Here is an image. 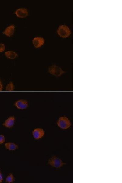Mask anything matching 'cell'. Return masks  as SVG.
<instances>
[{"instance_id": "obj_13", "label": "cell", "mask_w": 122, "mask_h": 183, "mask_svg": "<svg viewBox=\"0 0 122 183\" xmlns=\"http://www.w3.org/2000/svg\"><path fill=\"white\" fill-rule=\"evenodd\" d=\"M15 86L12 81H10L6 85L5 87V90L7 91H12L15 89Z\"/></svg>"}, {"instance_id": "obj_18", "label": "cell", "mask_w": 122, "mask_h": 183, "mask_svg": "<svg viewBox=\"0 0 122 183\" xmlns=\"http://www.w3.org/2000/svg\"><path fill=\"white\" fill-rule=\"evenodd\" d=\"M3 180V177L1 171L0 170V183H2V181Z\"/></svg>"}, {"instance_id": "obj_14", "label": "cell", "mask_w": 122, "mask_h": 183, "mask_svg": "<svg viewBox=\"0 0 122 183\" xmlns=\"http://www.w3.org/2000/svg\"><path fill=\"white\" fill-rule=\"evenodd\" d=\"M14 180V178L13 175L10 173L7 176L5 179V182L8 183H13Z\"/></svg>"}, {"instance_id": "obj_10", "label": "cell", "mask_w": 122, "mask_h": 183, "mask_svg": "<svg viewBox=\"0 0 122 183\" xmlns=\"http://www.w3.org/2000/svg\"><path fill=\"white\" fill-rule=\"evenodd\" d=\"M15 121V118L14 116L10 117L6 119L3 123L2 125L4 127L10 128L14 125Z\"/></svg>"}, {"instance_id": "obj_2", "label": "cell", "mask_w": 122, "mask_h": 183, "mask_svg": "<svg viewBox=\"0 0 122 183\" xmlns=\"http://www.w3.org/2000/svg\"><path fill=\"white\" fill-rule=\"evenodd\" d=\"M48 163L51 166L56 168H60L66 163L63 162L61 160L56 156H53L48 160Z\"/></svg>"}, {"instance_id": "obj_15", "label": "cell", "mask_w": 122, "mask_h": 183, "mask_svg": "<svg viewBox=\"0 0 122 183\" xmlns=\"http://www.w3.org/2000/svg\"><path fill=\"white\" fill-rule=\"evenodd\" d=\"M5 46L3 43H0V53L3 52L5 50Z\"/></svg>"}, {"instance_id": "obj_5", "label": "cell", "mask_w": 122, "mask_h": 183, "mask_svg": "<svg viewBox=\"0 0 122 183\" xmlns=\"http://www.w3.org/2000/svg\"><path fill=\"white\" fill-rule=\"evenodd\" d=\"M14 105L18 109L23 110L28 107L29 104L27 100L20 99L16 101L14 103Z\"/></svg>"}, {"instance_id": "obj_4", "label": "cell", "mask_w": 122, "mask_h": 183, "mask_svg": "<svg viewBox=\"0 0 122 183\" xmlns=\"http://www.w3.org/2000/svg\"><path fill=\"white\" fill-rule=\"evenodd\" d=\"M48 71L50 74L56 77L60 76L66 72L59 66L55 65H53L49 66Z\"/></svg>"}, {"instance_id": "obj_16", "label": "cell", "mask_w": 122, "mask_h": 183, "mask_svg": "<svg viewBox=\"0 0 122 183\" xmlns=\"http://www.w3.org/2000/svg\"><path fill=\"white\" fill-rule=\"evenodd\" d=\"M5 140V136L3 135H0V144L4 143Z\"/></svg>"}, {"instance_id": "obj_7", "label": "cell", "mask_w": 122, "mask_h": 183, "mask_svg": "<svg viewBox=\"0 0 122 183\" xmlns=\"http://www.w3.org/2000/svg\"><path fill=\"white\" fill-rule=\"evenodd\" d=\"M44 38L41 37H35L32 40L33 45L36 48L41 47L44 45Z\"/></svg>"}, {"instance_id": "obj_12", "label": "cell", "mask_w": 122, "mask_h": 183, "mask_svg": "<svg viewBox=\"0 0 122 183\" xmlns=\"http://www.w3.org/2000/svg\"><path fill=\"white\" fill-rule=\"evenodd\" d=\"M5 54L6 57L10 59H14L18 57V54L13 51H7Z\"/></svg>"}, {"instance_id": "obj_6", "label": "cell", "mask_w": 122, "mask_h": 183, "mask_svg": "<svg viewBox=\"0 0 122 183\" xmlns=\"http://www.w3.org/2000/svg\"><path fill=\"white\" fill-rule=\"evenodd\" d=\"M14 14L16 16L20 18H24L28 15V10L25 8H20L16 9Z\"/></svg>"}, {"instance_id": "obj_8", "label": "cell", "mask_w": 122, "mask_h": 183, "mask_svg": "<svg viewBox=\"0 0 122 183\" xmlns=\"http://www.w3.org/2000/svg\"><path fill=\"white\" fill-rule=\"evenodd\" d=\"M32 134L35 139H39L44 136V131L42 128H37L33 130Z\"/></svg>"}, {"instance_id": "obj_11", "label": "cell", "mask_w": 122, "mask_h": 183, "mask_svg": "<svg viewBox=\"0 0 122 183\" xmlns=\"http://www.w3.org/2000/svg\"><path fill=\"white\" fill-rule=\"evenodd\" d=\"M5 148L10 150H14L18 148V146L15 143L9 142L5 143Z\"/></svg>"}, {"instance_id": "obj_3", "label": "cell", "mask_w": 122, "mask_h": 183, "mask_svg": "<svg viewBox=\"0 0 122 183\" xmlns=\"http://www.w3.org/2000/svg\"><path fill=\"white\" fill-rule=\"evenodd\" d=\"M57 124L60 128L66 129L69 128L71 125L70 120L65 116L61 117L57 121Z\"/></svg>"}, {"instance_id": "obj_17", "label": "cell", "mask_w": 122, "mask_h": 183, "mask_svg": "<svg viewBox=\"0 0 122 183\" xmlns=\"http://www.w3.org/2000/svg\"><path fill=\"white\" fill-rule=\"evenodd\" d=\"M3 89V86L1 81V80L0 78V91H1Z\"/></svg>"}, {"instance_id": "obj_1", "label": "cell", "mask_w": 122, "mask_h": 183, "mask_svg": "<svg viewBox=\"0 0 122 183\" xmlns=\"http://www.w3.org/2000/svg\"><path fill=\"white\" fill-rule=\"evenodd\" d=\"M59 35L63 38L69 37L71 34V31L69 27L65 25H62L59 26L57 31Z\"/></svg>"}, {"instance_id": "obj_9", "label": "cell", "mask_w": 122, "mask_h": 183, "mask_svg": "<svg viewBox=\"0 0 122 183\" xmlns=\"http://www.w3.org/2000/svg\"><path fill=\"white\" fill-rule=\"evenodd\" d=\"M15 26L14 24L10 25L8 26L3 32L2 33L8 37L13 35L15 32Z\"/></svg>"}]
</instances>
